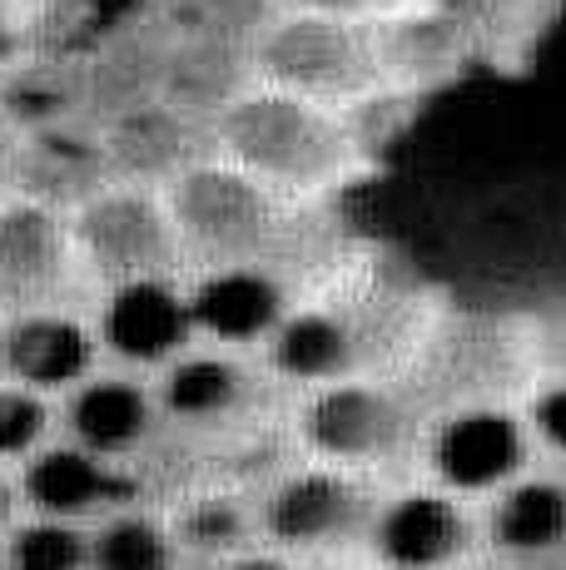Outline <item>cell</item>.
<instances>
[{
    "mask_svg": "<svg viewBox=\"0 0 566 570\" xmlns=\"http://www.w3.org/2000/svg\"><path fill=\"white\" fill-rule=\"evenodd\" d=\"M204 139L209 155L244 169L283 204L339 189L363 159V135L353 115L258 80H248L204 125Z\"/></svg>",
    "mask_w": 566,
    "mask_h": 570,
    "instance_id": "cell-1",
    "label": "cell"
},
{
    "mask_svg": "<svg viewBox=\"0 0 566 570\" xmlns=\"http://www.w3.org/2000/svg\"><path fill=\"white\" fill-rule=\"evenodd\" d=\"M248 75L258 85L303 95V100L343 109V115H363L368 105L393 100L378 85L368 26L299 6H279L264 20V30L248 40Z\"/></svg>",
    "mask_w": 566,
    "mask_h": 570,
    "instance_id": "cell-2",
    "label": "cell"
},
{
    "mask_svg": "<svg viewBox=\"0 0 566 570\" xmlns=\"http://www.w3.org/2000/svg\"><path fill=\"white\" fill-rule=\"evenodd\" d=\"M165 208L179 234L184 263H238V258H269L283 234V204L258 179L234 169L228 159L204 149L179 174L159 184Z\"/></svg>",
    "mask_w": 566,
    "mask_h": 570,
    "instance_id": "cell-3",
    "label": "cell"
},
{
    "mask_svg": "<svg viewBox=\"0 0 566 570\" xmlns=\"http://www.w3.org/2000/svg\"><path fill=\"white\" fill-rule=\"evenodd\" d=\"M293 436H299V452L313 456V462L373 471L378 462H393V456L412 452L418 412L408 407V397L393 382L348 372V377L299 392Z\"/></svg>",
    "mask_w": 566,
    "mask_h": 570,
    "instance_id": "cell-4",
    "label": "cell"
},
{
    "mask_svg": "<svg viewBox=\"0 0 566 570\" xmlns=\"http://www.w3.org/2000/svg\"><path fill=\"white\" fill-rule=\"evenodd\" d=\"M373 501H378L373 471H353V466L303 456L289 471H279L254 497L258 541L274 546V551L299 556V561L343 551V546L363 541Z\"/></svg>",
    "mask_w": 566,
    "mask_h": 570,
    "instance_id": "cell-5",
    "label": "cell"
},
{
    "mask_svg": "<svg viewBox=\"0 0 566 570\" xmlns=\"http://www.w3.org/2000/svg\"><path fill=\"white\" fill-rule=\"evenodd\" d=\"M412 452L422 462V481L482 507L511 476L537 466V446L527 436L521 412L497 402H462L428 422H418Z\"/></svg>",
    "mask_w": 566,
    "mask_h": 570,
    "instance_id": "cell-6",
    "label": "cell"
},
{
    "mask_svg": "<svg viewBox=\"0 0 566 570\" xmlns=\"http://www.w3.org/2000/svg\"><path fill=\"white\" fill-rule=\"evenodd\" d=\"M75 263L95 278H139V273H179V234L155 184L105 179L65 214Z\"/></svg>",
    "mask_w": 566,
    "mask_h": 570,
    "instance_id": "cell-7",
    "label": "cell"
},
{
    "mask_svg": "<svg viewBox=\"0 0 566 570\" xmlns=\"http://www.w3.org/2000/svg\"><path fill=\"white\" fill-rule=\"evenodd\" d=\"M358 546L373 570H448L477 551V511L472 501L418 481L373 501Z\"/></svg>",
    "mask_w": 566,
    "mask_h": 570,
    "instance_id": "cell-8",
    "label": "cell"
},
{
    "mask_svg": "<svg viewBox=\"0 0 566 570\" xmlns=\"http://www.w3.org/2000/svg\"><path fill=\"white\" fill-rule=\"evenodd\" d=\"M100 353L129 372H155L194 343L189 298L179 273H139L105 283V303L95 313Z\"/></svg>",
    "mask_w": 566,
    "mask_h": 570,
    "instance_id": "cell-9",
    "label": "cell"
},
{
    "mask_svg": "<svg viewBox=\"0 0 566 570\" xmlns=\"http://www.w3.org/2000/svg\"><path fill=\"white\" fill-rule=\"evenodd\" d=\"M189 298L194 343L254 353L274 323L289 313L293 293L274 268V258H238V263H204L194 278H184Z\"/></svg>",
    "mask_w": 566,
    "mask_h": 570,
    "instance_id": "cell-10",
    "label": "cell"
},
{
    "mask_svg": "<svg viewBox=\"0 0 566 570\" xmlns=\"http://www.w3.org/2000/svg\"><path fill=\"white\" fill-rule=\"evenodd\" d=\"M264 367H254L234 347L214 343H189L174 353L165 367H155V402L159 422L184 426V432H219L234 426L238 416L254 407L258 387H264Z\"/></svg>",
    "mask_w": 566,
    "mask_h": 570,
    "instance_id": "cell-11",
    "label": "cell"
},
{
    "mask_svg": "<svg viewBox=\"0 0 566 570\" xmlns=\"http://www.w3.org/2000/svg\"><path fill=\"white\" fill-rule=\"evenodd\" d=\"M368 46H373L378 85L393 100L442 90L477 60L452 20L428 0H402L388 16L368 20Z\"/></svg>",
    "mask_w": 566,
    "mask_h": 570,
    "instance_id": "cell-12",
    "label": "cell"
},
{
    "mask_svg": "<svg viewBox=\"0 0 566 570\" xmlns=\"http://www.w3.org/2000/svg\"><path fill=\"white\" fill-rule=\"evenodd\" d=\"M60 422H65V442L85 446L95 456H110V462H129L155 442L159 422V402L149 387L145 372H100L80 377L70 392H60Z\"/></svg>",
    "mask_w": 566,
    "mask_h": 570,
    "instance_id": "cell-13",
    "label": "cell"
},
{
    "mask_svg": "<svg viewBox=\"0 0 566 570\" xmlns=\"http://www.w3.org/2000/svg\"><path fill=\"white\" fill-rule=\"evenodd\" d=\"M20 497L30 501L36 517L90 525L105 511L139 501V476L129 462L95 456L75 442H46L20 462Z\"/></svg>",
    "mask_w": 566,
    "mask_h": 570,
    "instance_id": "cell-14",
    "label": "cell"
},
{
    "mask_svg": "<svg viewBox=\"0 0 566 570\" xmlns=\"http://www.w3.org/2000/svg\"><path fill=\"white\" fill-rule=\"evenodd\" d=\"M100 367V337L95 323L46 303H30L0 327V372L6 382L40 392V397H60L80 377Z\"/></svg>",
    "mask_w": 566,
    "mask_h": 570,
    "instance_id": "cell-15",
    "label": "cell"
},
{
    "mask_svg": "<svg viewBox=\"0 0 566 570\" xmlns=\"http://www.w3.org/2000/svg\"><path fill=\"white\" fill-rule=\"evenodd\" d=\"M269 382L289 387H319V382L363 372V327L339 303H289V313L274 323V333L254 347Z\"/></svg>",
    "mask_w": 566,
    "mask_h": 570,
    "instance_id": "cell-16",
    "label": "cell"
},
{
    "mask_svg": "<svg viewBox=\"0 0 566 570\" xmlns=\"http://www.w3.org/2000/svg\"><path fill=\"white\" fill-rule=\"evenodd\" d=\"M477 535L511 566H547L566 556V471L527 466L482 501Z\"/></svg>",
    "mask_w": 566,
    "mask_h": 570,
    "instance_id": "cell-17",
    "label": "cell"
},
{
    "mask_svg": "<svg viewBox=\"0 0 566 570\" xmlns=\"http://www.w3.org/2000/svg\"><path fill=\"white\" fill-rule=\"evenodd\" d=\"M105 164H110V179L129 184H165L169 174H179L189 159H199L209 149L204 125L189 115H179L174 105H165L159 95L125 105L119 119L110 125V135L100 139Z\"/></svg>",
    "mask_w": 566,
    "mask_h": 570,
    "instance_id": "cell-18",
    "label": "cell"
},
{
    "mask_svg": "<svg viewBox=\"0 0 566 570\" xmlns=\"http://www.w3.org/2000/svg\"><path fill=\"white\" fill-rule=\"evenodd\" d=\"M75 268L70 224L46 199L0 204V293L16 303H46Z\"/></svg>",
    "mask_w": 566,
    "mask_h": 570,
    "instance_id": "cell-19",
    "label": "cell"
},
{
    "mask_svg": "<svg viewBox=\"0 0 566 570\" xmlns=\"http://www.w3.org/2000/svg\"><path fill=\"white\" fill-rule=\"evenodd\" d=\"M169 531L184 556H199V561L219 566L234 551L258 541L254 497H244L234 487H204L179 501V511L169 517Z\"/></svg>",
    "mask_w": 566,
    "mask_h": 570,
    "instance_id": "cell-20",
    "label": "cell"
},
{
    "mask_svg": "<svg viewBox=\"0 0 566 570\" xmlns=\"http://www.w3.org/2000/svg\"><path fill=\"white\" fill-rule=\"evenodd\" d=\"M184 551L169 517H155L139 501L90 521V570H179Z\"/></svg>",
    "mask_w": 566,
    "mask_h": 570,
    "instance_id": "cell-21",
    "label": "cell"
},
{
    "mask_svg": "<svg viewBox=\"0 0 566 570\" xmlns=\"http://www.w3.org/2000/svg\"><path fill=\"white\" fill-rule=\"evenodd\" d=\"M457 26L477 60L521 50L541 26V0H428Z\"/></svg>",
    "mask_w": 566,
    "mask_h": 570,
    "instance_id": "cell-22",
    "label": "cell"
},
{
    "mask_svg": "<svg viewBox=\"0 0 566 570\" xmlns=\"http://www.w3.org/2000/svg\"><path fill=\"white\" fill-rule=\"evenodd\" d=\"M279 10V0H165L169 40H214V46H244L264 30V20Z\"/></svg>",
    "mask_w": 566,
    "mask_h": 570,
    "instance_id": "cell-23",
    "label": "cell"
},
{
    "mask_svg": "<svg viewBox=\"0 0 566 570\" xmlns=\"http://www.w3.org/2000/svg\"><path fill=\"white\" fill-rule=\"evenodd\" d=\"M6 570H90V525L30 517L6 541Z\"/></svg>",
    "mask_w": 566,
    "mask_h": 570,
    "instance_id": "cell-24",
    "label": "cell"
},
{
    "mask_svg": "<svg viewBox=\"0 0 566 570\" xmlns=\"http://www.w3.org/2000/svg\"><path fill=\"white\" fill-rule=\"evenodd\" d=\"M50 397L20 387V382H0V462H26L36 446L50 436Z\"/></svg>",
    "mask_w": 566,
    "mask_h": 570,
    "instance_id": "cell-25",
    "label": "cell"
},
{
    "mask_svg": "<svg viewBox=\"0 0 566 570\" xmlns=\"http://www.w3.org/2000/svg\"><path fill=\"white\" fill-rule=\"evenodd\" d=\"M521 422H527V436H531V446H537V456L566 466V372L531 392L527 407H521Z\"/></svg>",
    "mask_w": 566,
    "mask_h": 570,
    "instance_id": "cell-26",
    "label": "cell"
},
{
    "mask_svg": "<svg viewBox=\"0 0 566 570\" xmlns=\"http://www.w3.org/2000/svg\"><path fill=\"white\" fill-rule=\"evenodd\" d=\"M6 105L26 129H50L65 125V115H70V90L56 75H16L6 85Z\"/></svg>",
    "mask_w": 566,
    "mask_h": 570,
    "instance_id": "cell-27",
    "label": "cell"
},
{
    "mask_svg": "<svg viewBox=\"0 0 566 570\" xmlns=\"http://www.w3.org/2000/svg\"><path fill=\"white\" fill-rule=\"evenodd\" d=\"M279 6L319 10V16H339V20H358V26H368V20L388 16V10L402 6V0H279Z\"/></svg>",
    "mask_w": 566,
    "mask_h": 570,
    "instance_id": "cell-28",
    "label": "cell"
},
{
    "mask_svg": "<svg viewBox=\"0 0 566 570\" xmlns=\"http://www.w3.org/2000/svg\"><path fill=\"white\" fill-rule=\"evenodd\" d=\"M214 570H303V561L289 551H274V546L254 541V546H244V551H234L228 561H219Z\"/></svg>",
    "mask_w": 566,
    "mask_h": 570,
    "instance_id": "cell-29",
    "label": "cell"
},
{
    "mask_svg": "<svg viewBox=\"0 0 566 570\" xmlns=\"http://www.w3.org/2000/svg\"><path fill=\"white\" fill-rule=\"evenodd\" d=\"M20 50H26V30L16 26V16H10V6L0 0V75L16 70Z\"/></svg>",
    "mask_w": 566,
    "mask_h": 570,
    "instance_id": "cell-30",
    "label": "cell"
},
{
    "mask_svg": "<svg viewBox=\"0 0 566 570\" xmlns=\"http://www.w3.org/2000/svg\"><path fill=\"white\" fill-rule=\"evenodd\" d=\"M448 570H517L511 561H502V556H497V561H487V556H467V561H457V566H448Z\"/></svg>",
    "mask_w": 566,
    "mask_h": 570,
    "instance_id": "cell-31",
    "label": "cell"
},
{
    "mask_svg": "<svg viewBox=\"0 0 566 570\" xmlns=\"http://www.w3.org/2000/svg\"><path fill=\"white\" fill-rule=\"evenodd\" d=\"M6 6H16V0H6Z\"/></svg>",
    "mask_w": 566,
    "mask_h": 570,
    "instance_id": "cell-32",
    "label": "cell"
}]
</instances>
